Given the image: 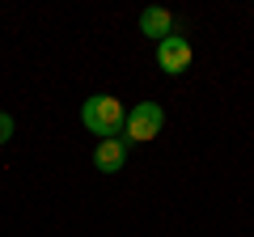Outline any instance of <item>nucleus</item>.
Wrapping results in <instances>:
<instances>
[{"instance_id":"1","label":"nucleus","mask_w":254,"mask_h":237,"mask_svg":"<svg viewBox=\"0 0 254 237\" xmlns=\"http://www.w3.org/2000/svg\"><path fill=\"white\" fill-rule=\"evenodd\" d=\"M81 123L93 131V136L102 140H115L127 131V110L119 98H110V93H93V98L81 102Z\"/></svg>"},{"instance_id":"2","label":"nucleus","mask_w":254,"mask_h":237,"mask_svg":"<svg viewBox=\"0 0 254 237\" xmlns=\"http://www.w3.org/2000/svg\"><path fill=\"white\" fill-rule=\"evenodd\" d=\"M161 127H165L161 102H136L127 110V144H148L161 136Z\"/></svg>"},{"instance_id":"3","label":"nucleus","mask_w":254,"mask_h":237,"mask_svg":"<svg viewBox=\"0 0 254 237\" xmlns=\"http://www.w3.org/2000/svg\"><path fill=\"white\" fill-rule=\"evenodd\" d=\"M190 59H195V47H190L187 34H170L165 43H157V68L170 76H182L190 68Z\"/></svg>"},{"instance_id":"4","label":"nucleus","mask_w":254,"mask_h":237,"mask_svg":"<svg viewBox=\"0 0 254 237\" xmlns=\"http://www.w3.org/2000/svg\"><path fill=\"white\" fill-rule=\"evenodd\" d=\"M127 136H115V140H102L98 148H93V165H98L102 174H119L127 165Z\"/></svg>"},{"instance_id":"5","label":"nucleus","mask_w":254,"mask_h":237,"mask_svg":"<svg viewBox=\"0 0 254 237\" xmlns=\"http://www.w3.org/2000/svg\"><path fill=\"white\" fill-rule=\"evenodd\" d=\"M140 34H148L153 43H165L174 34V17L165 9H144L140 13Z\"/></svg>"},{"instance_id":"6","label":"nucleus","mask_w":254,"mask_h":237,"mask_svg":"<svg viewBox=\"0 0 254 237\" xmlns=\"http://www.w3.org/2000/svg\"><path fill=\"white\" fill-rule=\"evenodd\" d=\"M9 140H13V115L0 110V144H9Z\"/></svg>"}]
</instances>
